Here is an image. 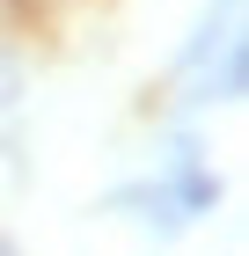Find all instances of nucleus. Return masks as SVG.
I'll return each instance as SVG.
<instances>
[{"label": "nucleus", "instance_id": "nucleus-1", "mask_svg": "<svg viewBox=\"0 0 249 256\" xmlns=\"http://www.w3.org/2000/svg\"><path fill=\"white\" fill-rule=\"evenodd\" d=\"M0 256H8V242H0Z\"/></svg>", "mask_w": 249, "mask_h": 256}]
</instances>
